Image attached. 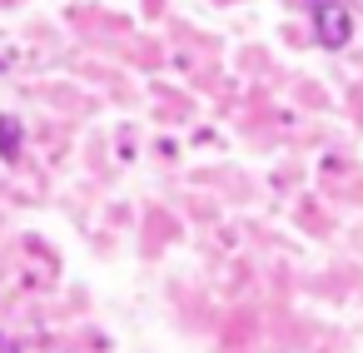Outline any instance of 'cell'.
Wrapping results in <instances>:
<instances>
[{
	"instance_id": "7a4b0ae2",
	"label": "cell",
	"mask_w": 363,
	"mask_h": 353,
	"mask_svg": "<svg viewBox=\"0 0 363 353\" xmlns=\"http://www.w3.org/2000/svg\"><path fill=\"white\" fill-rule=\"evenodd\" d=\"M16 150H21V125L0 120V155H16Z\"/></svg>"
},
{
	"instance_id": "6da1fadb",
	"label": "cell",
	"mask_w": 363,
	"mask_h": 353,
	"mask_svg": "<svg viewBox=\"0 0 363 353\" xmlns=\"http://www.w3.org/2000/svg\"><path fill=\"white\" fill-rule=\"evenodd\" d=\"M313 30H318V40H323L328 50H343L348 35H353V16H348V6H338V0H318Z\"/></svg>"
}]
</instances>
